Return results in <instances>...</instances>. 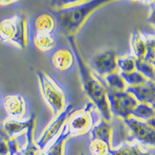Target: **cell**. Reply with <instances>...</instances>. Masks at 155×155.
Returning a JSON list of instances; mask_svg holds the SVG:
<instances>
[{
    "label": "cell",
    "instance_id": "8",
    "mask_svg": "<svg viewBox=\"0 0 155 155\" xmlns=\"http://www.w3.org/2000/svg\"><path fill=\"white\" fill-rule=\"evenodd\" d=\"M124 122L130 131L131 137L141 144L153 147L155 143V129L143 120L133 116L124 120Z\"/></svg>",
    "mask_w": 155,
    "mask_h": 155
},
{
    "label": "cell",
    "instance_id": "6",
    "mask_svg": "<svg viewBox=\"0 0 155 155\" xmlns=\"http://www.w3.org/2000/svg\"><path fill=\"white\" fill-rule=\"evenodd\" d=\"M104 86L109 111L112 116L120 117L123 120L131 116L132 111L138 104L134 97L126 91L111 89L108 88L106 84H104Z\"/></svg>",
    "mask_w": 155,
    "mask_h": 155
},
{
    "label": "cell",
    "instance_id": "20",
    "mask_svg": "<svg viewBox=\"0 0 155 155\" xmlns=\"http://www.w3.org/2000/svg\"><path fill=\"white\" fill-rule=\"evenodd\" d=\"M131 116L143 121H147L155 117L154 107L146 103H138L132 111Z\"/></svg>",
    "mask_w": 155,
    "mask_h": 155
},
{
    "label": "cell",
    "instance_id": "25",
    "mask_svg": "<svg viewBox=\"0 0 155 155\" xmlns=\"http://www.w3.org/2000/svg\"><path fill=\"white\" fill-rule=\"evenodd\" d=\"M120 74L123 78L126 85L128 86H137V85H142L147 81L146 78L143 77L136 70L129 73L120 72Z\"/></svg>",
    "mask_w": 155,
    "mask_h": 155
},
{
    "label": "cell",
    "instance_id": "12",
    "mask_svg": "<svg viewBox=\"0 0 155 155\" xmlns=\"http://www.w3.org/2000/svg\"><path fill=\"white\" fill-rule=\"evenodd\" d=\"M3 107L10 118L18 120L23 119L27 111L26 100L19 94H12L4 97Z\"/></svg>",
    "mask_w": 155,
    "mask_h": 155
},
{
    "label": "cell",
    "instance_id": "7",
    "mask_svg": "<svg viewBox=\"0 0 155 155\" xmlns=\"http://www.w3.org/2000/svg\"><path fill=\"white\" fill-rule=\"evenodd\" d=\"M72 105L68 104L64 111L52 119L51 123L44 128L39 139L35 142L36 145L40 150L46 149L48 145L56 138L57 136L61 130L63 126L65 124L68 116L72 111Z\"/></svg>",
    "mask_w": 155,
    "mask_h": 155
},
{
    "label": "cell",
    "instance_id": "29",
    "mask_svg": "<svg viewBox=\"0 0 155 155\" xmlns=\"http://www.w3.org/2000/svg\"><path fill=\"white\" fill-rule=\"evenodd\" d=\"M34 155H46L45 154V152H44V150H37L36 151V153H34Z\"/></svg>",
    "mask_w": 155,
    "mask_h": 155
},
{
    "label": "cell",
    "instance_id": "17",
    "mask_svg": "<svg viewBox=\"0 0 155 155\" xmlns=\"http://www.w3.org/2000/svg\"><path fill=\"white\" fill-rule=\"evenodd\" d=\"M33 43L39 51L46 52L56 48L57 38L54 34H35L33 37Z\"/></svg>",
    "mask_w": 155,
    "mask_h": 155
},
{
    "label": "cell",
    "instance_id": "15",
    "mask_svg": "<svg viewBox=\"0 0 155 155\" xmlns=\"http://www.w3.org/2000/svg\"><path fill=\"white\" fill-rule=\"evenodd\" d=\"M68 131L66 124L63 126L61 130L56 137L46 149H44V152L46 155H64V148L66 140L69 137Z\"/></svg>",
    "mask_w": 155,
    "mask_h": 155
},
{
    "label": "cell",
    "instance_id": "10",
    "mask_svg": "<svg viewBox=\"0 0 155 155\" xmlns=\"http://www.w3.org/2000/svg\"><path fill=\"white\" fill-rule=\"evenodd\" d=\"M50 62L52 67L61 74L71 72L77 64L72 50L66 46L54 48L50 54Z\"/></svg>",
    "mask_w": 155,
    "mask_h": 155
},
{
    "label": "cell",
    "instance_id": "27",
    "mask_svg": "<svg viewBox=\"0 0 155 155\" xmlns=\"http://www.w3.org/2000/svg\"><path fill=\"white\" fill-rule=\"evenodd\" d=\"M153 5H154V3H153ZM151 5L152 8H151V10H150V13H151V15H150V16H149V18H148V22L149 23H151L152 25H154V5Z\"/></svg>",
    "mask_w": 155,
    "mask_h": 155
},
{
    "label": "cell",
    "instance_id": "23",
    "mask_svg": "<svg viewBox=\"0 0 155 155\" xmlns=\"http://www.w3.org/2000/svg\"><path fill=\"white\" fill-rule=\"evenodd\" d=\"M88 150L91 155H109L112 147L99 139H91L88 143Z\"/></svg>",
    "mask_w": 155,
    "mask_h": 155
},
{
    "label": "cell",
    "instance_id": "21",
    "mask_svg": "<svg viewBox=\"0 0 155 155\" xmlns=\"http://www.w3.org/2000/svg\"><path fill=\"white\" fill-rule=\"evenodd\" d=\"M146 47V54L143 61L152 64H154L155 61V40L153 34H148L146 32H141Z\"/></svg>",
    "mask_w": 155,
    "mask_h": 155
},
{
    "label": "cell",
    "instance_id": "24",
    "mask_svg": "<svg viewBox=\"0 0 155 155\" xmlns=\"http://www.w3.org/2000/svg\"><path fill=\"white\" fill-rule=\"evenodd\" d=\"M135 70L147 80L154 81V64L143 60H135Z\"/></svg>",
    "mask_w": 155,
    "mask_h": 155
},
{
    "label": "cell",
    "instance_id": "28",
    "mask_svg": "<svg viewBox=\"0 0 155 155\" xmlns=\"http://www.w3.org/2000/svg\"><path fill=\"white\" fill-rule=\"evenodd\" d=\"M16 3H18V2H16V1H0L1 6H9V5Z\"/></svg>",
    "mask_w": 155,
    "mask_h": 155
},
{
    "label": "cell",
    "instance_id": "3",
    "mask_svg": "<svg viewBox=\"0 0 155 155\" xmlns=\"http://www.w3.org/2000/svg\"><path fill=\"white\" fill-rule=\"evenodd\" d=\"M101 118L100 113L95 105L91 102H87L81 109L71 111L68 116L65 124L69 136L78 137L90 134Z\"/></svg>",
    "mask_w": 155,
    "mask_h": 155
},
{
    "label": "cell",
    "instance_id": "22",
    "mask_svg": "<svg viewBox=\"0 0 155 155\" xmlns=\"http://www.w3.org/2000/svg\"><path fill=\"white\" fill-rule=\"evenodd\" d=\"M104 82L108 88L116 91H125L127 85L118 72L109 74L104 77Z\"/></svg>",
    "mask_w": 155,
    "mask_h": 155
},
{
    "label": "cell",
    "instance_id": "4",
    "mask_svg": "<svg viewBox=\"0 0 155 155\" xmlns=\"http://www.w3.org/2000/svg\"><path fill=\"white\" fill-rule=\"evenodd\" d=\"M37 75L43 98L54 118L68 106L67 93L63 87L45 71H37Z\"/></svg>",
    "mask_w": 155,
    "mask_h": 155
},
{
    "label": "cell",
    "instance_id": "2",
    "mask_svg": "<svg viewBox=\"0 0 155 155\" xmlns=\"http://www.w3.org/2000/svg\"><path fill=\"white\" fill-rule=\"evenodd\" d=\"M67 38L76 58V63L79 69L83 90L85 95L97 108L102 119L109 123L112 120V114L109 111L104 81H101L99 76L92 72L85 64L77 48L74 37H67Z\"/></svg>",
    "mask_w": 155,
    "mask_h": 155
},
{
    "label": "cell",
    "instance_id": "5",
    "mask_svg": "<svg viewBox=\"0 0 155 155\" xmlns=\"http://www.w3.org/2000/svg\"><path fill=\"white\" fill-rule=\"evenodd\" d=\"M28 40V26L23 15L16 14L0 22V41L24 50Z\"/></svg>",
    "mask_w": 155,
    "mask_h": 155
},
{
    "label": "cell",
    "instance_id": "18",
    "mask_svg": "<svg viewBox=\"0 0 155 155\" xmlns=\"http://www.w3.org/2000/svg\"><path fill=\"white\" fill-rule=\"evenodd\" d=\"M130 47L132 55L137 60H143L146 54V47L140 31L134 30L131 34Z\"/></svg>",
    "mask_w": 155,
    "mask_h": 155
},
{
    "label": "cell",
    "instance_id": "14",
    "mask_svg": "<svg viewBox=\"0 0 155 155\" xmlns=\"http://www.w3.org/2000/svg\"><path fill=\"white\" fill-rule=\"evenodd\" d=\"M33 125H35V116L34 115H33L27 121H20V120L9 117L3 122L2 128L3 129L5 134L9 136V137L12 139V138L16 137L20 134L25 133L29 127Z\"/></svg>",
    "mask_w": 155,
    "mask_h": 155
},
{
    "label": "cell",
    "instance_id": "16",
    "mask_svg": "<svg viewBox=\"0 0 155 155\" xmlns=\"http://www.w3.org/2000/svg\"><path fill=\"white\" fill-rule=\"evenodd\" d=\"M91 134V139H99L104 141L109 146L112 147L111 136L112 128L109 123L101 118L99 122L92 128Z\"/></svg>",
    "mask_w": 155,
    "mask_h": 155
},
{
    "label": "cell",
    "instance_id": "9",
    "mask_svg": "<svg viewBox=\"0 0 155 155\" xmlns=\"http://www.w3.org/2000/svg\"><path fill=\"white\" fill-rule=\"evenodd\" d=\"M116 54L113 49H105L99 51L92 57L90 61L91 68L95 71L99 77H105L116 72Z\"/></svg>",
    "mask_w": 155,
    "mask_h": 155
},
{
    "label": "cell",
    "instance_id": "19",
    "mask_svg": "<svg viewBox=\"0 0 155 155\" xmlns=\"http://www.w3.org/2000/svg\"><path fill=\"white\" fill-rule=\"evenodd\" d=\"M109 155H154L150 151H143L138 143H124L116 149H110Z\"/></svg>",
    "mask_w": 155,
    "mask_h": 155
},
{
    "label": "cell",
    "instance_id": "32",
    "mask_svg": "<svg viewBox=\"0 0 155 155\" xmlns=\"http://www.w3.org/2000/svg\"><path fill=\"white\" fill-rule=\"evenodd\" d=\"M79 155H84V154H82V153H81V154H79Z\"/></svg>",
    "mask_w": 155,
    "mask_h": 155
},
{
    "label": "cell",
    "instance_id": "13",
    "mask_svg": "<svg viewBox=\"0 0 155 155\" xmlns=\"http://www.w3.org/2000/svg\"><path fill=\"white\" fill-rule=\"evenodd\" d=\"M32 27L35 31V34H54L58 29L56 18L52 12H41L34 18Z\"/></svg>",
    "mask_w": 155,
    "mask_h": 155
},
{
    "label": "cell",
    "instance_id": "11",
    "mask_svg": "<svg viewBox=\"0 0 155 155\" xmlns=\"http://www.w3.org/2000/svg\"><path fill=\"white\" fill-rule=\"evenodd\" d=\"M125 91L132 95L138 103H146L154 107V81L147 80L142 85L137 86H127Z\"/></svg>",
    "mask_w": 155,
    "mask_h": 155
},
{
    "label": "cell",
    "instance_id": "1",
    "mask_svg": "<svg viewBox=\"0 0 155 155\" xmlns=\"http://www.w3.org/2000/svg\"><path fill=\"white\" fill-rule=\"evenodd\" d=\"M110 0H76L53 2L58 29L66 37H74L87 19L99 8L113 3Z\"/></svg>",
    "mask_w": 155,
    "mask_h": 155
},
{
    "label": "cell",
    "instance_id": "26",
    "mask_svg": "<svg viewBox=\"0 0 155 155\" xmlns=\"http://www.w3.org/2000/svg\"><path fill=\"white\" fill-rule=\"evenodd\" d=\"M135 58L130 55H126L116 58L117 68H120L121 72L129 73L135 71Z\"/></svg>",
    "mask_w": 155,
    "mask_h": 155
},
{
    "label": "cell",
    "instance_id": "30",
    "mask_svg": "<svg viewBox=\"0 0 155 155\" xmlns=\"http://www.w3.org/2000/svg\"><path fill=\"white\" fill-rule=\"evenodd\" d=\"M14 155H23V153H21V152H20V151H19V152H18V153H15Z\"/></svg>",
    "mask_w": 155,
    "mask_h": 155
},
{
    "label": "cell",
    "instance_id": "31",
    "mask_svg": "<svg viewBox=\"0 0 155 155\" xmlns=\"http://www.w3.org/2000/svg\"><path fill=\"white\" fill-rule=\"evenodd\" d=\"M2 102V98H1V95H0V103Z\"/></svg>",
    "mask_w": 155,
    "mask_h": 155
}]
</instances>
